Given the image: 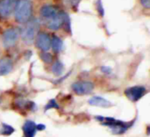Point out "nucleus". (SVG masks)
Instances as JSON below:
<instances>
[{"mask_svg":"<svg viewBox=\"0 0 150 137\" xmlns=\"http://www.w3.org/2000/svg\"><path fill=\"white\" fill-rule=\"evenodd\" d=\"M51 70H52V72L54 73V75L59 76V77H60V76H62V74L63 71H64V65H63V63H62L61 61L57 60V61H55V62H54V64L52 65Z\"/></svg>","mask_w":150,"mask_h":137,"instance_id":"nucleus-15","label":"nucleus"},{"mask_svg":"<svg viewBox=\"0 0 150 137\" xmlns=\"http://www.w3.org/2000/svg\"><path fill=\"white\" fill-rule=\"evenodd\" d=\"M23 133L25 137H34L36 135V123L33 121H25L23 125Z\"/></svg>","mask_w":150,"mask_h":137,"instance_id":"nucleus-12","label":"nucleus"},{"mask_svg":"<svg viewBox=\"0 0 150 137\" xmlns=\"http://www.w3.org/2000/svg\"><path fill=\"white\" fill-rule=\"evenodd\" d=\"M101 71L105 74H110V73H112V69L110 67L103 66V67H101Z\"/></svg>","mask_w":150,"mask_h":137,"instance_id":"nucleus-20","label":"nucleus"},{"mask_svg":"<svg viewBox=\"0 0 150 137\" xmlns=\"http://www.w3.org/2000/svg\"><path fill=\"white\" fill-rule=\"evenodd\" d=\"M45 111L50 110V109H59V105L57 104L55 99H50L48 101V103H47L46 106H45Z\"/></svg>","mask_w":150,"mask_h":137,"instance_id":"nucleus-18","label":"nucleus"},{"mask_svg":"<svg viewBox=\"0 0 150 137\" xmlns=\"http://www.w3.org/2000/svg\"><path fill=\"white\" fill-rule=\"evenodd\" d=\"M25 24V25L23 26L21 31H19V34L23 42L29 45L34 41L36 35L38 34L40 29V22L37 19H32Z\"/></svg>","mask_w":150,"mask_h":137,"instance_id":"nucleus-3","label":"nucleus"},{"mask_svg":"<svg viewBox=\"0 0 150 137\" xmlns=\"http://www.w3.org/2000/svg\"><path fill=\"white\" fill-rule=\"evenodd\" d=\"M58 12H59L58 9L55 6L50 5V4L43 5L40 9V16L46 20L51 18L52 17L56 15Z\"/></svg>","mask_w":150,"mask_h":137,"instance_id":"nucleus-11","label":"nucleus"},{"mask_svg":"<svg viewBox=\"0 0 150 137\" xmlns=\"http://www.w3.org/2000/svg\"><path fill=\"white\" fill-rule=\"evenodd\" d=\"M98 8H99V13L103 16L104 15V10H103V8H102V3H101V0H98Z\"/></svg>","mask_w":150,"mask_h":137,"instance_id":"nucleus-22","label":"nucleus"},{"mask_svg":"<svg viewBox=\"0 0 150 137\" xmlns=\"http://www.w3.org/2000/svg\"><path fill=\"white\" fill-rule=\"evenodd\" d=\"M0 102H1V99H0Z\"/></svg>","mask_w":150,"mask_h":137,"instance_id":"nucleus-24","label":"nucleus"},{"mask_svg":"<svg viewBox=\"0 0 150 137\" xmlns=\"http://www.w3.org/2000/svg\"><path fill=\"white\" fill-rule=\"evenodd\" d=\"M17 0H0V16L3 18L9 17L15 10Z\"/></svg>","mask_w":150,"mask_h":137,"instance_id":"nucleus-9","label":"nucleus"},{"mask_svg":"<svg viewBox=\"0 0 150 137\" xmlns=\"http://www.w3.org/2000/svg\"><path fill=\"white\" fill-rule=\"evenodd\" d=\"M36 47L42 52H47L51 48V37L47 33H40L35 38Z\"/></svg>","mask_w":150,"mask_h":137,"instance_id":"nucleus-8","label":"nucleus"},{"mask_svg":"<svg viewBox=\"0 0 150 137\" xmlns=\"http://www.w3.org/2000/svg\"><path fill=\"white\" fill-rule=\"evenodd\" d=\"M33 4L31 0H18L15 6V19L17 22L25 24L31 18Z\"/></svg>","mask_w":150,"mask_h":137,"instance_id":"nucleus-2","label":"nucleus"},{"mask_svg":"<svg viewBox=\"0 0 150 137\" xmlns=\"http://www.w3.org/2000/svg\"><path fill=\"white\" fill-rule=\"evenodd\" d=\"M71 89L77 95H88L92 92L94 84L91 81H77L71 85Z\"/></svg>","mask_w":150,"mask_h":137,"instance_id":"nucleus-5","label":"nucleus"},{"mask_svg":"<svg viewBox=\"0 0 150 137\" xmlns=\"http://www.w3.org/2000/svg\"><path fill=\"white\" fill-rule=\"evenodd\" d=\"M67 2V4H69L71 7H75V6H77L78 4L80 3L81 0H65Z\"/></svg>","mask_w":150,"mask_h":137,"instance_id":"nucleus-19","label":"nucleus"},{"mask_svg":"<svg viewBox=\"0 0 150 137\" xmlns=\"http://www.w3.org/2000/svg\"><path fill=\"white\" fill-rule=\"evenodd\" d=\"M51 47H52V49L54 50V52L59 53L63 48V42L59 37L54 35L51 38Z\"/></svg>","mask_w":150,"mask_h":137,"instance_id":"nucleus-14","label":"nucleus"},{"mask_svg":"<svg viewBox=\"0 0 150 137\" xmlns=\"http://www.w3.org/2000/svg\"><path fill=\"white\" fill-rule=\"evenodd\" d=\"M12 69H13V62L10 58L4 57L0 60V76L8 75L12 70Z\"/></svg>","mask_w":150,"mask_h":137,"instance_id":"nucleus-13","label":"nucleus"},{"mask_svg":"<svg viewBox=\"0 0 150 137\" xmlns=\"http://www.w3.org/2000/svg\"><path fill=\"white\" fill-rule=\"evenodd\" d=\"M66 13L64 11H59L56 15L52 17L51 18L46 20L47 27L52 31L59 30L64 24V18H65Z\"/></svg>","mask_w":150,"mask_h":137,"instance_id":"nucleus-7","label":"nucleus"},{"mask_svg":"<svg viewBox=\"0 0 150 137\" xmlns=\"http://www.w3.org/2000/svg\"><path fill=\"white\" fill-rule=\"evenodd\" d=\"M89 104L93 106H98V107H104V108H108L113 106V104L107 100L106 99L100 97V96H94L89 99Z\"/></svg>","mask_w":150,"mask_h":137,"instance_id":"nucleus-10","label":"nucleus"},{"mask_svg":"<svg viewBox=\"0 0 150 137\" xmlns=\"http://www.w3.org/2000/svg\"><path fill=\"white\" fill-rule=\"evenodd\" d=\"M141 3L144 8H146V9L150 8V0H141Z\"/></svg>","mask_w":150,"mask_h":137,"instance_id":"nucleus-21","label":"nucleus"},{"mask_svg":"<svg viewBox=\"0 0 150 137\" xmlns=\"http://www.w3.org/2000/svg\"><path fill=\"white\" fill-rule=\"evenodd\" d=\"M14 131L15 130H14V128L11 126H10V125H8L6 123H2L1 129H0V134L1 135L8 136H11V134H13Z\"/></svg>","mask_w":150,"mask_h":137,"instance_id":"nucleus-16","label":"nucleus"},{"mask_svg":"<svg viewBox=\"0 0 150 137\" xmlns=\"http://www.w3.org/2000/svg\"><path fill=\"white\" fill-rule=\"evenodd\" d=\"M19 36V30L14 27L11 28H8L7 30H5L3 33V37H2V40H3V44L6 48H11L13 47Z\"/></svg>","mask_w":150,"mask_h":137,"instance_id":"nucleus-4","label":"nucleus"},{"mask_svg":"<svg viewBox=\"0 0 150 137\" xmlns=\"http://www.w3.org/2000/svg\"><path fill=\"white\" fill-rule=\"evenodd\" d=\"M95 120L98 121L101 125L108 127L112 129V133L115 135H122L126 133L134 123V121H123L117 120L113 117H105V116H95Z\"/></svg>","mask_w":150,"mask_h":137,"instance_id":"nucleus-1","label":"nucleus"},{"mask_svg":"<svg viewBox=\"0 0 150 137\" xmlns=\"http://www.w3.org/2000/svg\"><path fill=\"white\" fill-rule=\"evenodd\" d=\"M146 92L147 90L144 86L137 85L127 88L125 91V95L132 102H137L146 94Z\"/></svg>","mask_w":150,"mask_h":137,"instance_id":"nucleus-6","label":"nucleus"},{"mask_svg":"<svg viewBox=\"0 0 150 137\" xmlns=\"http://www.w3.org/2000/svg\"><path fill=\"white\" fill-rule=\"evenodd\" d=\"M46 128V126L45 125H43V124H36V129H37V131H42V130H44Z\"/></svg>","mask_w":150,"mask_h":137,"instance_id":"nucleus-23","label":"nucleus"},{"mask_svg":"<svg viewBox=\"0 0 150 137\" xmlns=\"http://www.w3.org/2000/svg\"><path fill=\"white\" fill-rule=\"evenodd\" d=\"M40 59L45 62V63H51L53 62V56L50 53L48 52H42L40 54Z\"/></svg>","mask_w":150,"mask_h":137,"instance_id":"nucleus-17","label":"nucleus"}]
</instances>
